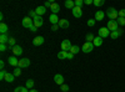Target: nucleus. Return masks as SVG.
Masks as SVG:
<instances>
[{"instance_id": "obj_16", "label": "nucleus", "mask_w": 125, "mask_h": 92, "mask_svg": "<svg viewBox=\"0 0 125 92\" xmlns=\"http://www.w3.org/2000/svg\"><path fill=\"white\" fill-rule=\"evenodd\" d=\"M104 16H105V13L101 11V10H98V11L95 13V20H98V21H101V20L104 19Z\"/></svg>"}, {"instance_id": "obj_27", "label": "nucleus", "mask_w": 125, "mask_h": 92, "mask_svg": "<svg viewBox=\"0 0 125 92\" xmlns=\"http://www.w3.org/2000/svg\"><path fill=\"white\" fill-rule=\"evenodd\" d=\"M25 87H28L29 90H31L34 87V81L33 80H26V84H25Z\"/></svg>"}, {"instance_id": "obj_14", "label": "nucleus", "mask_w": 125, "mask_h": 92, "mask_svg": "<svg viewBox=\"0 0 125 92\" xmlns=\"http://www.w3.org/2000/svg\"><path fill=\"white\" fill-rule=\"evenodd\" d=\"M8 64H9V65H11V66H18L19 60L16 59V56H10V57L8 59Z\"/></svg>"}, {"instance_id": "obj_29", "label": "nucleus", "mask_w": 125, "mask_h": 92, "mask_svg": "<svg viewBox=\"0 0 125 92\" xmlns=\"http://www.w3.org/2000/svg\"><path fill=\"white\" fill-rule=\"evenodd\" d=\"M28 87H23V86H20V87H16L14 90V92H28Z\"/></svg>"}, {"instance_id": "obj_25", "label": "nucleus", "mask_w": 125, "mask_h": 92, "mask_svg": "<svg viewBox=\"0 0 125 92\" xmlns=\"http://www.w3.org/2000/svg\"><path fill=\"white\" fill-rule=\"evenodd\" d=\"M14 78H15V76H14L13 74H9V72H6L5 81H8V82H13V81H14Z\"/></svg>"}, {"instance_id": "obj_5", "label": "nucleus", "mask_w": 125, "mask_h": 92, "mask_svg": "<svg viewBox=\"0 0 125 92\" xmlns=\"http://www.w3.org/2000/svg\"><path fill=\"white\" fill-rule=\"evenodd\" d=\"M21 24H23V26H24V27H26V29H30L31 26L34 25V20L31 19V17H29V16H26V17H24V19H23Z\"/></svg>"}, {"instance_id": "obj_20", "label": "nucleus", "mask_w": 125, "mask_h": 92, "mask_svg": "<svg viewBox=\"0 0 125 92\" xmlns=\"http://www.w3.org/2000/svg\"><path fill=\"white\" fill-rule=\"evenodd\" d=\"M9 40L10 39H8V35L6 34H1L0 35V44H9Z\"/></svg>"}, {"instance_id": "obj_39", "label": "nucleus", "mask_w": 125, "mask_h": 92, "mask_svg": "<svg viewBox=\"0 0 125 92\" xmlns=\"http://www.w3.org/2000/svg\"><path fill=\"white\" fill-rule=\"evenodd\" d=\"M119 17H125V9L119 10Z\"/></svg>"}, {"instance_id": "obj_38", "label": "nucleus", "mask_w": 125, "mask_h": 92, "mask_svg": "<svg viewBox=\"0 0 125 92\" xmlns=\"http://www.w3.org/2000/svg\"><path fill=\"white\" fill-rule=\"evenodd\" d=\"M61 91L62 92H68L69 91V86L68 85H61Z\"/></svg>"}, {"instance_id": "obj_31", "label": "nucleus", "mask_w": 125, "mask_h": 92, "mask_svg": "<svg viewBox=\"0 0 125 92\" xmlns=\"http://www.w3.org/2000/svg\"><path fill=\"white\" fill-rule=\"evenodd\" d=\"M104 3H105L104 0H94V3H93V4L95 5V6H103Z\"/></svg>"}, {"instance_id": "obj_45", "label": "nucleus", "mask_w": 125, "mask_h": 92, "mask_svg": "<svg viewBox=\"0 0 125 92\" xmlns=\"http://www.w3.org/2000/svg\"><path fill=\"white\" fill-rule=\"evenodd\" d=\"M73 57H74V54H71V52H68V60H71Z\"/></svg>"}, {"instance_id": "obj_4", "label": "nucleus", "mask_w": 125, "mask_h": 92, "mask_svg": "<svg viewBox=\"0 0 125 92\" xmlns=\"http://www.w3.org/2000/svg\"><path fill=\"white\" fill-rule=\"evenodd\" d=\"M118 21H116V20H109V21H108V29L110 30V31L113 33V31H116V30H119L118 29Z\"/></svg>"}, {"instance_id": "obj_12", "label": "nucleus", "mask_w": 125, "mask_h": 92, "mask_svg": "<svg viewBox=\"0 0 125 92\" xmlns=\"http://www.w3.org/2000/svg\"><path fill=\"white\" fill-rule=\"evenodd\" d=\"M35 11H36V15H38V16H43V15H44V14L46 13V8H45L44 5H41V6H38Z\"/></svg>"}, {"instance_id": "obj_41", "label": "nucleus", "mask_w": 125, "mask_h": 92, "mask_svg": "<svg viewBox=\"0 0 125 92\" xmlns=\"http://www.w3.org/2000/svg\"><path fill=\"white\" fill-rule=\"evenodd\" d=\"M51 5H53V1H45V4H44V6H45L46 9H48V8L50 9V8H51Z\"/></svg>"}, {"instance_id": "obj_8", "label": "nucleus", "mask_w": 125, "mask_h": 92, "mask_svg": "<svg viewBox=\"0 0 125 92\" xmlns=\"http://www.w3.org/2000/svg\"><path fill=\"white\" fill-rule=\"evenodd\" d=\"M44 41H45V40H44L43 36H36V37L33 40V45H34V46H40V45L44 44Z\"/></svg>"}, {"instance_id": "obj_18", "label": "nucleus", "mask_w": 125, "mask_h": 92, "mask_svg": "<svg viewBox=\"0 0 125 92\" xmlns=\"http://www.w3.org/2000/svg\"><path fill=\"white\" fill-rule=\"evenodd\" d=\"M93 44H94V46H96V47L101 46V45H103V37H100V36H95V39H94Z\"/></svg>"}, {"instance_id": "obj_30", "label": "nucleus", "mask_w": 125, "mask_h": 92, "mask_svg": "<svg viewBox=\"0 0 125 92\" xmlns=\"http://www.w3.org/2000/svg\"><path fill=\"white\" fill-rule=\"evenodd\" d=\"M94 39H95V36H94L91 33H89V34L86 35V42H93Z\"/></svg>"}, {"instance_id": "obj_33", "label": "nucleus", "mask_w": 125, "mask_h": 92, "mask_svg": "<svg viewBox=\"0 0 125 92\" xmlns=\"http://www.w3.org/2000/svg\"><path fill=\"white\" fill-rule=\"evenodd\" d=\"M95 23H96V20H95V19H89V20H88V26L93 27L94 25H95Z\"/></svg>"}, {"instance_id": "obj_37", "label": "nucleus", "mask_w": 125, "mask_h": 92, "mask_svg": "<svg viewBox=\"0 0 125 92\" xmlns=\"http://www.w3.org/2000/svg\"><path fill=\"white\" fill-rule=\"evenodd\" d=\"M83 5H84V1H83V0H75V6L81 8Z\"/></svg>"}, {"instance_id": "obj_32", "label": "nucleus", "mask_w": 125, "mask_h": 92, "mask_svg": "<svg viewBox=\"0 0 125 92\" xmlns=\"http://www.w3.org/2000/svg\"><path fill=\"white\" fill-rule=\"evenodd\" d=\"M13 75H14L15 77H16V76H20V75H21V68H20V67H16V68L14 70Z\"/></svg>"}, {"instance_id": "obj_9", "label": "nucleus", "mask_w": 125, "mask_h": 92, "mask_svg": "<svg viewBox=\"0 0 125 92\" xmlns=\"http://www.w3.org/2000/svg\"><path fill=\"white\" fill-rule=\"evenodd\" d=\"M49 21L53 24V25H58L59 24V21H60V19L58 17V15L56 14H51L50 16H49Z\"/></svg>"}, {"instance_id": "obj_22", "label": "nucleus", "mask_w": 125, "mask_h": 92, "mask_svg": "<svg viewBox=\"0 0 125 92\" xmlns=\"http://www.w3.org/2000/svg\"><path fill=\"white\" fill-rule=\"evenodd\" d=\"M58 59H60V60H65V59H68V52L66 51H59L58 52Z\"/></svg>"}, {"instance_id": "obj_46", "label": "nucleus", "mask_w": 125, "mask_h": 92, "mask_svg": "<svg viewBox=\"0 0 125 92\" xmlns=\"http://www.w3.org/2000/svg\"><path fill=\"white\" fill-rule=\"evenodd\" d=\"M4 66H5V62H4V61H0V68L4 70Z\"/></svg>"}, {"instance_id": "obj_35", "label": "nucleus", "mask_w": 125, "mask_h": 92, "mask_svg": "<svg viewBox=\"0 0 125 92\" xmlns=\"http://www.w3.org/2000/svg\"><path fill=\"white\" fill-rule=\"evenodd\" d=\"M38 15H36V11L35 10H31V11L29 13V17H31V19H35Z\"/></svg>"}, {"instance_id": "obj_1", "label": "nucleus", "mask_w": 125, "mask_h": 92, "mask_svg": "<svg viewBox=\"0 0 125 92\" xmlns=\"http://www.w3.org/2000/svg\"><path fill=\"white\" fill-rule=\"evenodd\" d=\"M106 15L110 20H116L119 17V11L118 10H115L114 8H109L108 9V11H106Z\"/></svg>"}, {"instance_id": "obj_42", "label": "nucleus", "mask_w": 125, "mask_h": 92, "mask_svg": "<svg viewBox=\"0 0 125 92\" xmlns=\"http://www.w3.org/2000/svg\"><path fill=\"white\" fill-rule=\"evenodd\" d=\"M94 3V0H84V4L85 5H90V4H93Z\"/></svg>"}, {"instance_id": "obj_7", "label": "nucleus", "mask_w": 125, "mask_h": 92, "mask_svg": "<svg viewBox=\"0 0 125 92\" xmlns=\"http://www.w3.org/2000/svg\"><path fill=\"white\" fill-rule=\"evenodd\" d=\"M29 65H30V60L29 59H20L19 64H18V67L25 68V67H29Z\"/></svg>"}, {"instance_id": "obj_26", "label": "nucleus", "mask_w": 125, "mask_h": 92, "mask_svg": "<svg viewBox=\"0 0 125 92\" xmlns=\"http://www.w3.org/2000/svg\"><path fill=\"white\" fill-rule=\"evenodd\" d=\"M15 46H16V42H15V39H13V37H11V39L9 40V44H8V47H9V49H13V47H15Z\"/></svg>"}, {"instance_id": "obj_28", "label": "nucleus", "mask_w": 125, "mask_h": 92, "mask_svg": "<svg viewBox=\"0 0 125 92\" xmlns=\"http://www.w3.org/2000/svg\"><path fill=\"white\" fill-rule=\"evenodd\" d=\"M79 51H80V49H79V46H74V45H73L71 46V49H70V51H69V52H71V54H78L79 52Z\"/></svg>"}, {"instance_id": "obj_21", "label": "nucleus", "mask_w": 125, "mask_h": 92, "mask_svg": "<svg viewBox=\"0 0 125 92\" xmlns=\"http://www.w3.org/2000/svg\"><path fill=\"white\" fill-rule=\"evenodd\" d=\"M121 33H123V31H121L120 29H119V30H116V31H113V33H110V37L115 40V39H118V37L121 35Z\"/></svg>"}, {"instance_id": "obj_34", "label": "nucleus", "mask_w": 125, "mask_h": 92, "mask_svg": "<svg viewBox=\"0 0 125 92\" xmlns=\"http://www.w3.org/2000/svg\"><path fill=\"white\" fill-rule=\"evenodd\" d=\"M116 21H118V24H119L120 26H124V25H125V17H118Z\"/></svg>"}, {"instance_id": "obj_36", "label": "nucleus", "mask_w": 125, "mask_h": 92, "mask_svg": "<svg viewBox=\"0 0 125 92\" xmlns=\"http://www.w3.org/2000/svg\"><path fill=\"white\" fill-rule=\"evenodd\" d=\"M5 76H6V71L1 70L0 71V80H5Z\"/></svg>"}, {"instance_id": "obj_40", "label": "nucleus", "mask_w": 125, "mask_h": 92, "mask_svg": "<svg viewBox=\"0 0 125 92\" xmlns=\"http://www.w3.org/2000/svg\"><path fill=\"white\" fill-rule=\"evenodd\" d=\"M6 49H8V46L5 44H0V51H1V52H4Z\"/></svg>"}, {"instance_id": "obj_17", "label": "nucleus", "mask_w": 125, "mask_h": 92, "mask_svg": "<svg viewBox=\"0 0 125 92\" xmlns=\"http://www.w3.org/2000/svg\"><path fill=\"white\" fill-rule=\"evenodd\" d=\"M50 10H51V13H53V14H56V15H58V13L60 11V6H59V4L53 3V5H51V8H50Z\"/></svg>"}, {"instance_id": "obj_24", "label": "nucleus", "mask_w": 125, "mask_h": 92, "mask_svg": "<svg viewBox=\"0 0 125 92\" xmlns=\"http://www.w3.org/2000/svg\"><path fill=\"white\" fill-rule=\"evenodd\" d=\"M8 30H9V27H8L6 24H4V23L0 24V33H1V34H6Z\"/></svg>"}, {"instance_id": "obj_23", "label": "nucleus", "mask_w": 125, "mask_h": 92, "mask_svg": "<svg viewBox=\"0 0 125 92\" xmlns=\"http://www.w3.org/2000/svg\"><path fill=\"white\" fill-rule=\"evenodd\" d=\"M65 6L68 8V9H74L75 8V1H73V0H66L65 1Z\"/></svg>"}, {"instance_id": "obj_2", "label": "nucleus", "mask_w": 125, "mask_h": 92, "mask_svg": "<svg viewBox=\"0 0 125 92\" xmlns=\"http://www.w3.org/2000/svg\"><path fill=\"white\" fill-rule=\"evenodd\" d=\"M94 44L93 42H85L84 45H83V47H81V51L83 52H85V54H89V52H91V51L94 50Z\"/></svg>"}, {"instance_id": "obj_11", "label": "nucleus", "mask_w": 125, "mask_h": 92, "mask_svg": "<svg viewBox=\"0 0 125 92\" xmlns=\"http://www.w3.org/2000/svg\"><path fill=\"white\" fill-rule=\"evenodd\" d=\"M34 20V25L36 26V27H40V26H43V24H44V20H43V16H36L35 19H33Z\"/></svg>"}, {"instance_id": "obj_13", "label": "nucleus", "mask_w": 125, "mask_h": 92, "mask_svg": "<svg viewBox=\"0 0 125 92\" xmlns=\"http://www.w3.org/2000/svg\"><path fill=\"white\" fill-rule=\"evenodd\" d=\"M73 15H74L75 17H81V15H83V10H81V8L75 6L74 9H73Z\"/></svg>"}, {"instance_id": "obj_47", "label": "nucleus", "mask_w": 125, "mask_h": 92, "mask_svg": "<svg viewBox=\"0 0 125 92\" xmlns=\"http://www.w3.org/2000/svg\"><path fill=\"white\" fill-rule=\"evenodd\" d=\"M29 92H38V91H36V90H30Z\"/></svg>"}, {"instance_id": "obj_19", "label": "nucleus", "mask_w": 125, "mask_h": 92, "mask_svg": "<svg viewBox=\"0 0 125 92\" xmlns=\"http://www.w3.org/2000/svg\"><path fill=\"white\" fill-rule=\"evenodd\" d=\"M13 52H14V55H15V56L21 55V54H23V49H21V46L16 45L15 47H13Z\"/></svg>"}, {"instance_id": "obj_3", "label": "nucleus", "mask_w": 125, "mask_h": 92, "mask_svg": "<svg viewBox=\"0 0 125 92\" xmlns=\"http://www.w3.org/2000/svg\"><path fill=\"white\" fill-rule=\"evenodd\" d=\"M98 36H100V37H103V39L110 36V30H109L108 27H100L99 31H98Z\"/></svg>"}, {"instance_id": "obj_43", "label": "nucleus", "mask_w": 125, "mask_h": 92, "mask_svg": "<svg viewBox=\"0 0 125 92\" xmlns=\"http://www.w3.org/2000/svg\"><path fill=\"white\" fill-rule=\"evenodd\" d=\"M29 30H30V31H33V33H35V31H36V30H38V27H36L35 25H33V26H31V27H30Z\"/></svg>"}, {"instance_id": "obj_44", "label": "nucleus", "mask_w": 125, "mask_h": 92, "mask_svg": "<svg viewBox=\"0 0 125 92\" xmlns=\"http://www.w3.org/2000/svg\"><path fill=\"white\" fill-rule=\"evenodd\" d=\"M58 29H59V25H51V30L53 31H56Z\"/></svg>"}, {"instance_id": "obj_6", "label": "nucleus", "mask_w": 125, "mask_h": 92, "mask_svg": "<svg viewBox=\"0 0 125 92\" xmlns=\"http://www.w3.org/2000/svg\"><path fill=\"white\" fill-rule=\"evenodd\" d=\"M71 42H70V40H62L61 41V50L62 51H66V52H69L70 49H71Z\"/></svg>"}, {"instance_id": "obj_10", "label": "nucleus", "mask_w": 125, "mask_h": 92, "mask_svg": "<svg viewBox=\"0 0 125 92\" xmlns=\"http://www.w3.org/2000/svg\"><path fill=\"white\" fill-rule=\"evenodd\" d=\"M54 81H55L56 85H60V86L64 85V77H62V75H60V74L54 76Z\"/></svg>"}, {"instance_id": "obj_15", "label": "nucleus", "mask_w": 125, "mask_h": 92, "mask_svg": "<svg viewBox=\"0 0 125 92\" xmlns=\"http://www.w3.org/2000/svg\"><path fill=\"white\" fill-rule=\"evenodd\" d=\"M59 27H61V29H68L69 27V21H68V20L66 19H60V21H59Z\"/></svg>"}]
</instances>
